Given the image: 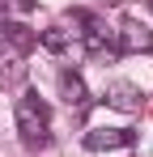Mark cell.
Segmentation results:
<instances>
[{"mask_svg": "<svg viewBox=\"0 0 153 157\" xmlns=\"http://www.w3.org/2000/svg\"><path fill=\"white\" fill-rule=\"evenodd\" d=\"M13 115H17V132H22V140L30 144V149H43V144H47V128H51L47 102H43L38 94H22Z\"/></svg>", "mask_w": 153, "mask_h": 157, "instance_id": "1", "label": "cell"}, {"mask_svg": "<svg viewBox=\"0 0 153 157\" xmlns=\"http://www.w3.org/2000/svg\"><path fill=\"white\" fill-rule=\"evenodd\" d=\"M132 140H136V132H132V128H94V132H85V149H89V153L128 149Z\"/></svg>", "mask_w": 153, "mask_h": 157, "instance_id": "2", "label": "cell"}, {"mask_svg": "<svg viewBox=\"0 0 153 157\" xmlns=\"http://www.w3.org/2000/svg\"><path fill=\"white\" fill-rule=\"evenodd\" d=\"M60 94H64L68 110H76V115H85V110H89V89H85V81L76 77L73 68H64V72H60Z\"/></svg>", "mask_w": 153, "mask_h": 157, "instance_id": "3", "label": "cell"}, {"mask_svg": "<svg viewBox=\"0 0 153 157\" xmlns=\"http://www.w3.org/2000/svg\"><path fill=\"white\" fill-rule=\"evenodd\" d=\"M115 43L119 51H153V30H145L140 21H124L115 30Z\"/></svg>", "mask_w": 153, "mask_h": 157, "instance_id": "4", "label": "cell"}, {"mask_svg": "<svg viewBox=\"0 0 153 157\" xmlns=\"http://www.w3.org/2000/svg\"><path fill=\"white\" fill-rule=\"evenodd\" d=\"M106 102L115 106V110H140V89L128 85V81H115V85L106 89Z\"/></svg>", "mask_w": 153, "mask_h": 157, "instance_id": "5", "label": "cell"}, {"mask_svg": "<svg viewBox=\"0 0 153 157\" xmlns=\"http://www.w3.org/2000/svg\"><path fill=\"white\" fill-rule=\"evenodd\" d=\"M26 81V64L17 59V55H0V85H22Z\"/></svg>", "mask_w": 153, "mask_h": 157, "instance_id": "6", "label": "cell"}, {"mask_svg": "<svg viewBox=\"0 0 153 157\" xmlns=\"http://www.w3.org/2000/svg\"><path fill=\"white\" fill-rule=\"evenodd\" d=\"M68 38H73V30H64V26H51V30L38 34V43H43L47 51H64V47H68Z\"/></svg>", "mask_w": 153, "mask_h": 157, "instance_id": "7", "label": "cell"}, {"mask_svg": "<svg viewBox=\"0 0 153 157\" xmlns=\"http://www.w3.org/2000/svg\"><path fill=\"white\" fill-rule=\"evenodd\" d=\"M34 0H0V13H30Z\"/></svg>", "mask_w": 153, "mask_h": 157, "instance_id": "8", "label": "cell"}]
</instances>
